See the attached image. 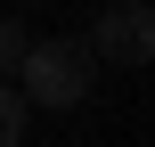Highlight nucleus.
<instances>
[{"label":"nucleus","mask_w":155,"mask_h":147,"mask_svg":"<svg viewBox=\"0 0 155 147\" xmlns=\"http://www.w3.org/2000/svg\"><path fill=\"white\" fill-rule=\"evenodd\" d=\"M90 74H98V65H90V49L57 33V41H33V49H25V65H16V82H8V90L25 98V115H33V106H41V115H65V106H82V98H90Z\"/></svg>","instance_id":"1"},{"label":"nucleus","mask_w":155,"mask_h":147,"mask_svg":"<svg viewBox=\"0 0 155 147\" xmlns=\"http://www.w3.org/2000/svg\"><path fill=\"white\" fill-rule=\"evenodd\" d=\"M82 49H90V65L106 57V65H147L155 57V8L147 0H114L106 16H98V33H82Z\"/></svg>","instance_id":"2"},{"label":"nucleus","mask_w":155,"mask_h":147,"mask_svg":"<svg viewBox=\"0 0 155 147\" xmlns=\"http://www.w3.org/2000/svg\"><path fill=\"white\" fill-rule=\"evenodd\" d=\"M25 49H33V33H25L16 16H0V82H16V65H25Z\"/></svg>","instance_id":"3"},{"label":"nucleus","mask_w":155,"mask_h":147,"mask_svg":"<svg viewBox=\"0 0 155 147\" xmlns=\"http://www.w3.org/2000/svg\"><path fill=\"white\" fill-rule=\"evenodd\" d=\"M0 147H25V98L0 82Z\"/></svg>","instance_id":"4"}]
</instances>
